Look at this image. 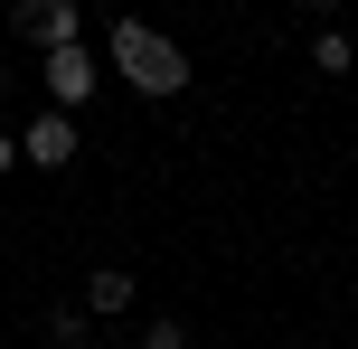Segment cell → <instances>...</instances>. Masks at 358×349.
<instances>
[{
	"label": "cell",
	"instance_id": "8",
	"mask_svg": "<svg viewBox=\"0 0 358 349\" xmlns=\"http://www.w3.org/2000/svg\"><path fill=\"white\" fill-rule=\"evenodd\" d=\"M10 170H19V132H0V180H10Z\"/></svg>",
	"mask_w": 358,
	"mask_h": 349
},
{
	"label": "cell",
	"instance_id": "2",
	"mask_svg": "<svg viewBox=\"0 0 358 349\" xmlns=\"http://www.w3.org/2000/svg\"><path fill=\"white\" fill-rule=\"evenodd\" d=\"M10 29L29 38L38 57H57V48H85V10H76V0H10Z\"/></svg>",
	"mask_w": 358,
	"mask_h": 349
},
{
	"label": "cell",
	"instance_id": "7",
	"mask_svg": "<svg viewBox=\"0 0 358 349\" xmlns=\"http://www.w3.org/2000/svg\"><path fill=\"white\" fill-rule=\"evenodd\" d=\"M142 349H189V331H179V321H151V331H142Z\"/></svg>",
	"mask_w": 358,
	"mask_h": 349
},
{
	"label": "cell",
	"instance_id": "1",
	"mask_svg": "<svg viewBox=\"0 0 358 349\" xmlns=\"http://www.w3.org/2000/svg\"><path fill=\"white\" fill-rule=\"evenodd\" d=\"M104 57H113V76H123L132 94H151V104L189 94V48H179L170 29H151V19H113V29H104Z\"/></svg>",
	"mask_w": 358,
	"mask_h": 349
},
{
	"label": "cell",
	"instance_id": "5",
	"mask_svg": "<svg viewBox=\"0 0 358 349\" xmlns=\"http://www.w3.org/2000/svg\"><path fill=\"white\" fill-rule=\"evenodd\" d=\"M113 312H132V274L123 264H94L85 274V321H113Z\"/></svg>",
	"mask_w": 358,
	"mask_h": 349
},
{
	"label": "cell",
	"instance_id": "10",
	"mask_svg": "<svg viewBox=\"0 0 358 349\" xmlns=\"http://www.w3.org/2000/svg\"><path fill=\"white\" fill-rule=\"evenodd\" d=\"M179 10H198V0H179Z\"/></svg>",
	"mask_w": 358,
	"mask_h": 349
},
{
	"label": "cell",
	"instance_id": "6",
	"mask_svg": "<svg viewBox=\"0 0 358 349\" xmlns=\"http://www.w3.org/2000/svg\"><path fill=\"white\" fill-rule=\"evenodd\" d=\"M311 66H321V76H349V66H358L349 29H311Z\"/></svg>",
	"mask_w": 358,
	"mask_h": 349
},
{
	"label": "cell",
	"instance_id": "9",
	"mask_svg": "<svg viewBox=\"0 0 358 349\" xmlns=\"http://www.w3.org/2000/svg\"><path fill=\"white\" fill-rule=\"evenodd\" d=\"M302 10H311V19H330V10H340V0H302Z\"/></svg>",
	"mask_w": 358,
	"mask_h": 349
},
{
	"label": "cell",
	"instance_id": "4",
	"mask_svg": "<svg viewBox=\"0 0 358 349\" xmlns=\"http://www.w3.org/2000/svg\"><path fill=\"white\" fill-rule=\"evenodd\" d=\"M19 161H29V170H66V161H76V113L48 104L29 132H19Z\"/></svg>",
	"mask_w": 358,
	"mask_h": 349
},
{
	"label": "cell",
	"instance_id": "3",
	"mask_svg": "<svg viewBox=\"0 0 358 349\" xmlns=\"http://www.w3.org/2000/svg\"><path fill=\"white\" fill-rule=\"evenodd\" d=\"M38 85H48L57 113H76V104H94L104 66H94V48H57V57H38Z\"/></svg>",
	"mask_w": 358,
	"mask_h": 349
}]
</instances>
